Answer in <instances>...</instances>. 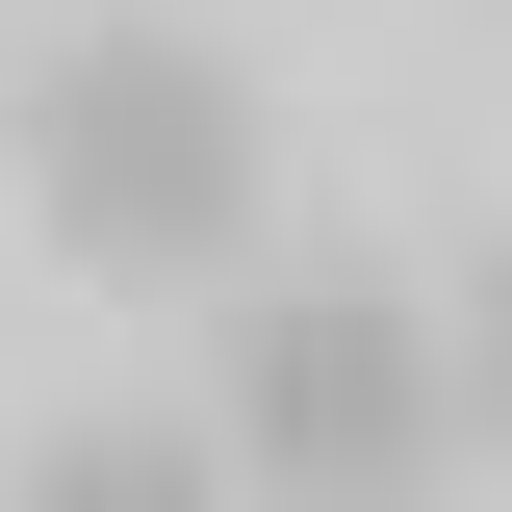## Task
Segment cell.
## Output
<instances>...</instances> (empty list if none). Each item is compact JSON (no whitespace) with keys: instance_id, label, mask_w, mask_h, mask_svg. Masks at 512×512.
<instances>
[{"instance_id":"obj_1","label":"cell","mask_w":512,"mask_h":512,"mask_svg":"<svg viewBox=\"0 0 512 512\" xmlns=\"http://www.w3.org/2000/svg\"><path fill=\"white\" fill-rule=\"evenodd\" d=\"M26 205H52V256H103V282H205V256L256 231V77L180 52V26H77V52L26 77Z\"/></svg>"},{"instance_id":"obj_2","label":"cell","mask_w":512,"mask_h":512,"mask_svg":"<svg viewBox=\"0 0 512 512\" xmlns=\"http://www.w3.org/2000/svg\"><path fill=\"white\" fill-rule=\"evenodd\" d=\"M231 436L282 461V487H410V461L461 436V359L410 333V282H282L231 359Z\"/></svg>"},{"instance_id":"obj_3","label":"cell","mask_w":512,"mask_h":512,"mask_svg":"<svg viewBox=\"0 0 512 512\" xmlns=\"http://www.w3.org/2000/svg\"><path fill=\"white\" fill-rule=\"evenodd\" d=\"M487 410H512V282H487Z\"/></svg>"}]
</instances>
